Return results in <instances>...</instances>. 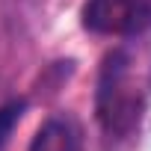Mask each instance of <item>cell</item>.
I'll return each mask as SVG.
<instances>
[{
  "label": "cell",
  "instance_id": "cell-3",
  "mask_svg": "<svg viewBox=\"0 0 151 151\" xmlns=\"http://www.w3.org/2000/svg\"><path fill=\"white\" fill-rule=\"evenodd\" d=\"M30 151H80V136L71 122L65 119H50L39 133L33 136Z\"/></svg>",
  "mask_w": 151,
  "mask_h": 151
},
{
  "label": "cell",
  "instance_id": "cell-2",
  "mask_svg": "<svg viewBox=\"0 0 151 151\" xmlns=\"http://www.w3.org/2000/svg\"><path fill=\"white\" fill-rule=\"evenodd\" d=\"M80 24L95 36L136 39L151 27V0H86Z\"/></svg>",
  "mask_w": 151,
  "mask_h": 151
},
{
  "label": "cell",
  "instance_id": "cell-1",
  "mask_svg": "<svg viewBox=\"0 0 151 151\" xmlns=\"http://www.w3.org/2000/svg\"><path fill=\"white\" fill-rule=\"evenodd\" d=\"M136 39L110 50L98 71L95 116L104 133L116 139L139 127L151 101V47Z\"/></svg>",
  "mask_w": 151,
  "mask_h": 151
}]
</instances>
